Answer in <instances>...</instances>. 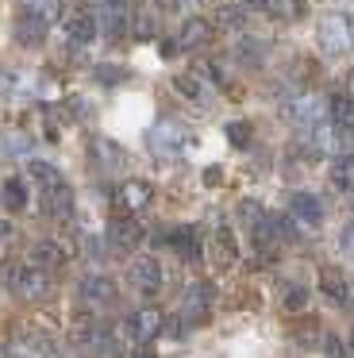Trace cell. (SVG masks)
I'll list each match as a JSON object with an SVG mask.
<instances>
[{
    "instance_id": "cell-1",
    "label": "cell",
    "mask_w": 354,
    "mask_h": 358,
    "mask_svg": "<svg viewBox=\"0 0 354 358\" xmlns=\"http://www.w3.org/2000/svg\"><path fill=\"white\" fill-rule=\"evenodd\" d=\"M316 39H320V50L331 58L346 55V50L354 47V27L346 16H323L320 27H316Z\"/></svg>"
},
{
    "instance_id": "cell-2",
    "label": "cell",
    "mask_w": 354,
    "mask_h": 358,
    "mask_svg": "<svg viewBox=\"0 0 354 358\" xmlns=\"http://www.w3.org/2000/svg\"><path fill=\"white\" fill-rule=\"evenodd\" d=\"M281 116L289 120V124H297L300 131H312V127L323 124V116H327V101H320V96H297V101L281 104Z\"/></svg>"
},
{
    "instance_id": "cell-3",
    "label": "cell",
    "mask_w": 354,
    "mask_h": 358,
    "mask_svg": "<svg viewBox=\"0 0 354 358\" xmlns=\"http://www.w3.org/2000/svg\"><path fill=\"white\" fill-rule=\"evenodd\" d=\"M181 143H185V127L177 124V120H158V124L146 131V147H150L158 158L177 155V147H181Z\"/></svg>"
},
{
    "instance_id": "cell-4",
    "label": "cell",
    "mask_w": 354,
    "mask_h": 358,
    "mask_svg": "<svg viewBox=\"0 0 354 358\" xmlns=\"http://www.w3.org/2000/svg\"><path fill=\"white\" fill-rule=\"evenodd\" d=\"M127 285L139 289V293H158L162 289V266L154 258H135L127 266Z\"/></svg>"
},
{
    "instance_id": "cell-5",
    "label": "cell",
    "mask_w": 354,
    "mask_h": 358,
    "mask_svg": "<svg viewBox=\"0 0 354 358\" xmlns=\"http://www.w3.org/2000/svg\"><path fill=\"white\" fill-rule=\"evenodd\" d=\"M289 212H292V220H300V224H308V227H316L323 220V204L316 201L312 193H292Z\"/></svg>"
},
{
    "instance_id": "cell-6",
    "label": "cell",
    "mask_w": 354,
    "mask_h": 358,
    "mask_svg": "<svg viewBox=\"0 0 354 358\" xmlns=\"http://www.w3.org/2000/svg\"><path fill=\"white\" fill-rule=\"evenodd\" d=\"M327 116H331V124H335L339 131L354 139V101H351V96H343V93L331 96V101H327Z\"/></svg>"
},
{
    "instance_id": "cell-7",
    "label": "cell",
    "mask_w": 354,
    "mask_h": 358,
    "mask_svg": "<svg viewBox=\"0 0 354 358\" xmlns=\"http://www.w3.org/2000/svg\"><path fill=\"white\" fill-rule=\"evenodd\" d=\"M123 331L131 335V339H154V335L162 331V316L158 312H135V316H127V324H123Z\"/></svg>"
},
{
    "instance_id": "cell-8",
    "label": "cell",
    "mask_w": 354,
    "mask_h": 358,
    "mask_svg": "<svg viewBox=\"0 0 354 358\" xmlns=\"http://www.w3.org/2000/svg\"><path fill=\"white\" fill-rule=\"evenodd\" d=\"M43 212H46V216L66 220L69 212H73V193H69V189L62 185V181H58V185H50V189L43 193Z\"/></svg>"
},
{
    "instance_id": "cell-9",
    "label": "cell",
    "mask_w": 354,
    "mask_h": 358,
    "mask_svg": "<svg viewBox=\"0 0 354 358\" xmlns=\"http://www.w3.org/2000/svg\"><path fill=\"white\" fill-rule=\"evenodd\" d=\"M43 39H46V20L23 12L20 24H15V43H20V47H38Z\"/></svg>"
},
{
    "instance_id": "cell-10",
    "label": "cell",
    "mask_w": 354,
    "mask_h": 358,
    "mask_svg": "<svg viewBox=\"0 0 354 358\" xmlns=\"http://www.w3.org/2000/svg\"><path fill=\"white\" fill-rule=\"evenodd\" d=\"M208 39H212V27H208V20H185V24H181V35H177V47H181V50H197V47H204Z\"/></svg>"
},
{
    "instance_id": "cell-11",
    "label": "cell",
    "mask_w": 354,
    "mask_h": 358,
    "mask_svg": "<svg viewBox=\"0 0 354 358\" xmlns=\"http://www.w3.org/2000/svg\"><path fill=\"white\" fill-rule=\"evenodd\" d=\"M66 39H69V47H89V43L97 39V20L92 16H73L66 24Z\"/></svg>"
},
{
    "instance_id": "cell-12",
    "label": "cell",
    "mask_w": 354,
    "mask_h": 358,
    "mask_svg": "<svg viewBox=\"0 0 354 358\" xmlns=\"http://www.w3.org/2000/svg\"><path fill=\"white\" fill-rule=\"evenodd\" d=\"M320 289L331 296V301H351V289H346V278L339 266H323L320 270Z\"/></svg>"
},
{
    "instance_id": "cell-13",
    "label": "cell",
    "mask_w": 354,
    "mask_h": 358,
    "mask_svg": "<svg viewBox=\"0 0 354 358\" xmlns=\"http://www.w3.org/2000/svg\"><path fill=\"white\" fill-rule=\"evenodd\" d=\"M331 185H335L339 193H354V155L331 158Z\"/></svg>"
},
{
    "instance_id": "cell-14",
    "label": "cell",
    "mask_w": 354,
    "mask_h": 358,
    "mask_svg": "<svg viewBox=\"0 0 354 358\" xmlns=\"http://www.w3.org/2000/svg\"><path fill=\"white\" fill-rule=\"evenodd\" d=\"M15 289H20V296H27V301H43V296L50 293L46 273H38V270H23L20 278H15Z\"/></svg>"
},
{
    "instance_id": "cell-15",
    "label": "cell",
    "mask_w": 354,
    "mask_h": 358,
    "mask_svg": "<svg viewBox=\"0 0 354 358\" xmlns=\"http://www.w3.org/2000/svg\"><path fill=\"white\" fill-rule=\"evenodd\" d=\"M235 58L246 62V66H262L266 62V43L254 39V35H243V39L235 43Z\"/></svg>"
},
{
    "instance_id": "cell-16",
    "label": "cell",
    "mask_w": 354,
    "mask_h": 358,
    "mask_svg": "<svg viewBox=\"0 0 354 358\" xmlns=\"http://www.w3.org/2000/svg\"><path fill=\"white\" fill-rule=\"evenodd\" d=\"M208 301H212V285H208V281H192V285L185 289V312H189V316L204 312Z\"/></svg>"
},
{
    "instance_id": "cell-17",
    "label": "cell",
    "mask_w": 354,
    "mask_h": 358,
    "mask_svg": "<svg viewBox=\"0 0 354 358\" xmlns=\"http://www.w3.org/2000/svg\"><path fill=\"white\" fill-rule=\"evenodd\" d=\"M312 143H316V150H339V143H343V131H339L335 124H316L312 127Z\"/></svg>"
},
{
    "instance_id": "cell-18",
    "label": "cell",
    "mask_w": 354,
    "mask_h": 358,
    "mask_svg": "<svg viewBox=\"0 0 354 358\" xmlns=\"http://www.w3.org/2000/svg\"><path fill=\"white\" fill-rule=\"evenodd\" d=\"M120 204L123 208H146V204H150V185H146V181H127Z\"/></svg>"
},
{
    "instance_id": "cell-19",
    "label": "cell",
    "mask_w": 354,
    "mask_h": 358,
    "mask_svg": "<svg viewBox=\"0 0 354 358\" xmlns=\"http://www.w3.org/2000/svg\"><path fill=\"white\" fill-rule=\"evenodd\" d=\"M81 296H89V301H97V304H108L115 296V289H112L108 278H85L81 281Z\"/></svg>"
},
{
    "instance_id": "cell-20",
    "label": "cell",
    "mask_w": 354,
    "mask_h": 358,
    "mask_svg": "<svg viewBox=\"0 0 354 358\" xmlns=\"http://www.w3.org/2000/svg\"><path fill=\"white\" fill-rule=\"evenodd\" d=\"M112 239L120 243V247H139L143 227H139L135 220H115V224H112Z\"/></svg>"
},
{
    "instance_id": "cell-21",
    "label": "cell",
    "mask_w": 354,
    "mask_h": 358,
    "mask_svg": "<svg viewBox=\"0 0 354 358\" xmlns=\"http://www.w3.org/2000/svg\"><path fill=\"white\" fill-rule=\"evenodd\" d=\"M27 173H31V178H35L43 189H50V185H58V181H62V173L54 170L50 162H43V158H31V162H27Z\"/></svg>"
},
{
    "instance_id": "cell-22",
    "label": "cell",
    "mask_w": 354,
    "mask_h": 358,
    "mask_svg": "<svg viewBox=\"0 0 354 358\" xmlns=\"http://www.w3.org/2000/svg\"><path fill=\"white\" fill-rule=\"evenodd\" d=\"M20 4L31 12V16L46 20V24H50V20L58 16V0H20Z\"/></svg>"
},
{
    "instance_id": "cell-23",
    "label": "cell",
    "mask_w": 354,
    "mask_h": 358,
    "mask_svg": "<svg viewBox=\"0 0 354 358\" xmlns=\"http://www.w3.org/2000/svg\"><path fill=\"white\" fill-rule=\"evenodd\" d=\"M220 24L227 27V31H243V24H246V12L239 8V4H223V8H220Z\"/></svg>"
},
{
    "instance_id": "cell-24",
    "label": "cell",
    "mask_w": 354,
    "mask_h": 358,
    "mask_svg": "<svg viewBox=\"0 0 354 358\" xmlns=\"http://www.w3.org/2000/svg\"><path fill=\"white\" fill-rule=\"evenodd\" d=\"M174 89L181 96H189V101H200L204 96V85H200L197 78H189V73H181V78H174Z\"/></svg>"
},
{
    "instance_id": "cell-25",
    "label": "cell",
    "mask_w": 354,
    "mask_h": 358,
    "mask_svg": "<svg viewBox=\"0 0 354 358\" xmlns=\"http://www.w3.org/2000/svg\"><path fill=\"white\" fill-rule=\"evenodd\" d=\"M4 201H8V208H23V201H27V193H23V178H8L4 181Z\"/></svg>"
},
{
    "instance_id": "cell-26",
    "label": "cell",
    "mask_w": 354,
    "mask_h": 358,
    "mask_svg": "<svg viewBox=\"0 0 354 358\" xmlns=\"http://www.w3.org/2000/svg\"><path fill=\"white\" fill-rule=\"evenodd\" d=\"M62 258H66V255H62L58 243H38V247H35V262L38 266H58Z\"/></svg>"
},
{
    "instance_id": "cell-27",
    "label": "cell",
    "mask_w": 354,
    "mask_h": 358,
    "mask_svg": "<svg viewBox=\"0 0 354 358\" xmlns=\"http://www.w3.org/2000/svg\"><path fill=\"white\" fill-rule=\"evenodd\" d=\"M97 150H100V158H104V166H120L123 162V150L112 147L108 139H97Z\"/></svg>"
},
{
    "instance_id": "cell-28",
    "label": "cell",
    "mask_w": 354,
    "mask_h": 358,
    "mask_svg": "<svg viewBox=\"0 0 354 358\" xmlns=\"http://www.w3.org/2000/svg\"><path fill=\"white\" fill-rule=\"evenodd\" d=\"M239 220H246V224H258V220H262V204H258V201H243V204H239Z\"/></svg>"
},
{
    "instance_id": "cell-29",
    "label": "cell",
    "mask_w": 354,
    "mask_h": 358,
    "mask_svg": "<svg viewBox=\"0 0 354 358\" xmlns=\"http://www.w3.org/2000/svg\"><path fill=\"white\" fill-rule=\"evenodd\" d=\"M304 304H308V293H304V289H289V293H285V308H289V312H300Z\"/></svg>"
},
{
    "instance_id": "cell-30",
    "label": "cell",
    "mask_w": 354,
    "mask_h": 358,
    "mask_svg": "<svg viewBox=\"0 0 354 358\" xmlns=\"http://www.w3.org/2000/svg\"><path fill=\"white\" fill-rule=\"evenodd\" d=\"M227 139L239 143V147H243V143H250V124H227Z\"/></svg>"
},
{
    "instance_id": "cell-31",
    "label": "cell",
    "mask_w": 354,
    "mask_h": 358,
    "mask_svg": "<svg viewBox=\"0 0 354 358\" xmlns=\"http://www.w3.org/2000/svg\"><path fill=\"white\" fill-rule=\"evenodd\" d=\"M339 247H343V250H346V255H351V258H354V220H351V224H346V227H343V235H339Z\"/></svg>"
},
{
    "instance_id": "cell-32",
    "label": "cell",
    "mask_w": 354,
    "mask_h": 358,
    "mask_svg": "<svg viewBox=\"0 0 354 358\" xmlns=\"http://www.w3.org/2000/svg\"><path fill=\"white\" fill-rule=\"evenodd\" d=\"M97 70H100V73H97L100 81H123V78H127V73H123L120 66H97Z\"/></svg>"
},
{
    "instance_id": "cell-33",
    "label": "cell",
    "mask_w": 354,
    "mask_h": 358,
    "mask_svg": "<svg viewBox=\"0 0 354 358\" xmlns=\"http://www.w3.org/2000/svg\"><path fill=\"white\" fill-rule=\"evenodd\" d=\"M12 89H15V78L8 70H0V96L8 101V96H12Z\"/></svg>"
},
{
    "instance_id": "cell-34",
    "label": "cell",
    "mask_w": 354,
    "mask_h": 358,
    "mask_svg": "<svg viewBox=\"0 0 354 358\" xmlns=\"http://www.w3.org/2000/svg\"><path fill=\"white\" fill-rule=\"evenodd\" d=\"M239 4H243V8H254V12H269L277 0H239Z\"/></svg>"
},
{
    "instance_id": "cell-35",
    "label": "cell",
    "mask_w": 354,
    "mask_h": 358,
    "mask_svg": "<svg viewBox=\"0 0 354 358\" xmlns=\"http://www.w3.org/2000/svg\"><path fill=\"white\" fill-rule=\"evenodd\" d=\"M323 350H327V358H343V343L339 339H323Z\"/></svg>"
},
{
    "instance_id": "cell-36",
    "label": "cell",
    "mask_w": 354,
    "mask_h": 358,
    "mask_svg": "<svg viewBox=\"0 0 354 358\" xmlns=\"http://www.w3.org/2000/svg\"><path fill=\"white\" fill-rule=\"evenodd\" d=\"M108 4H112L115 12H123V4H127V0H108Z\"/></svg>"
},
{
    "instance_id": "cell-37",
    "label": "cell",
    "mask_w": 354,
    "mask_h": 358,
    "mask_svg": "<svg viewBox=\"0 0 354 358\" xmlns=\"http://www.w3.org/2000/svg\"><path fill=\"white\" fill-rule=\"evenodd\" d=\"M135 358H154V350H139V355Z\"/></svg>"
},
{
    "instance_id": "cell-38",
    "label": "cell",
    "mask_w": 354,
    "mask_h": 358,
    "mask_svg": "<svg viewBox=\"0 0 354 358\" xmlns=\"http://www.w3.org/2000/svg\"><path fill=\"white\" fill-rule=\"evenodd\" d=\"M158 4H162V8H169V4H174V0H158Z\"/></svg>"
},
{
    "instance_id": "cell-39",
    "label": "cell",
    "mask_w": 354,
    "mask_h": 358,
    "mask_svg": "<svg viewBox=\"0 0 354 358\" xmlns=\"http://www.w3.org/2000/svg\"><path fill=\"white\" fill-rule=\"evenodd\" d=\"M0 235H4V224H0Z\"/></svg>"
},
{
    "instance_id": "cell-40",
    "label": "cell",
    "mask_w": 354,
    "mask_h": 358,
    "mask_svg": "<svg viewBox=\"0 0 354 358\" xmlns=\"http://www.w3.org/2000/svg\"><path fill=\"white\" fill-rule=\"evenodd\" d=\"M351 301H354V289H351Z\"/></svg>"
},
{
    "instance_id": "cell-41",
    "label": "cell",
    "mask_w": 354,
    "mask_h": 358,
    "mask_svg": "<svg viewBox=\"0 0 354 358\" xmlns=\"http://www.w3.org/2000/svg\"><path fill=\"white\" fill-rule=\"evenodd\" d=\"M200 4H208V0H200Z\"/></svg>"
},
{
    "instance_id": "cell-42",
    "label": "cell",
    "mask_w": 354,
    "mask_h": 358,
    "mask_svg": "<svg viewBox=\"0 0 354 358\" xmlns=\"http://www.w3.org/2000/svg\"><path fill=\"white\" fill-rule=\"evenodd\" d=\"M351 343H354V335H351Z\"/></svg>"
},
{
    "instance_id": "cell-43",
    "label": "cell",
    "mask_w": 354,
    "mask_h": 358,
    "mask_svg": "<svg viewBox=\"0 0 354 358\" xmlns=\"http://www.w3.org/2000/svg\"><path fill=\"white\" fill-rule=\"evenodd\" d=\"M351 27H354V20H351Z\"/></svg>"
}]
</instances>
